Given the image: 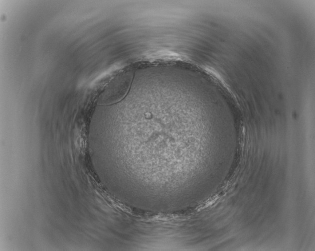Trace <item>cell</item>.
I'll list each match as a JSON object with an SVG mask.
<instances>
[{
  "mask_svg": "<svg viewBox=\"0 0 315 251\" xmlns=\"http://www.w3.org/2000/svg\"><path fill=\"white\" fill-rule=\"evenodd\" d=\"M130 82V75L127 73L118 76L108 87L101 102L104 103H112L123 98L127 93Z\"/></svg>",
  "mask_w": 315,
  "mask_h": 251,
  "instance_id": "obj_1",
  "label": "cell"
}]
</instances>
